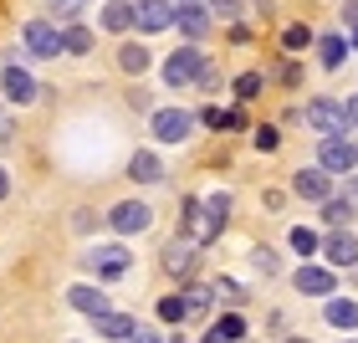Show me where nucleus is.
I'll return each mask as SVG.
<instances>
[{
	"label": "nucleus",
	"mask_w": 358,
	"mask_h": 343,
	"mask_svg": "<svg viewBox=\"0 0 358 343\" xmlns=\"http://www.w3.org/2000/svg\"><path fill=\"white\" fill-rule=\"evenodd\" d=\"M194 128H200V113H189V108H149L154 144H189Z\"/></svg>",
	"instance_id": "f257e3e1"
},
{
	"label": "nucleus",
	"mask_w": 358,
	"mask_h": 343,
	"mask_svg": "<svg viewBox=\"0 0 358 343\" xmlns=\"http://www.w3.org/2000/svg\"><path fill=\"white\" fill-rule=\"evenodd\" d=\"M83 267L97 276V282H118V276H128V272H134V256H128V246H123V241H97V246H87Z\"/></svg>",
	"instance_id": "f03ea898"
},
{
	"label": "nucleus",
	"mask_w": 358,
	"mask_h": 343,
	"mask_svg": "<svg viewBox=\"0 0 358 343\" xmlns=\"http://www.w3.org/2000/svg\"><path fill=\"white\" fill-rule=\"evenodd\" d=\"M200 67H205V46L200 41H185V46H174V52L164 57L159 77H164V88H194Z\"/></svg>",
	"instance_id": "7ed1b4c3"
},
{
	"label": "nucleus",
	"mask_w": 358,
	"mask_h": 343,
	"mask_svg": "<svg viewBox=\"0 0 358 343\" xmlns=\"http://www.w3.org/2000/svg\"><path fill=\"white\" fill-rule=\"evenodd\" d=\"M302 123L313 128L317 139H322V134H348V113H343V103H338V97H328V92L307 97V108H302Z\"/></svg>",
	"instance_id": "20e7f679"
},
{
	"label": "nucleus",
	"mask_w": 358,
	"mask_h": 343,
	"mask_svg": "<svg viewBox=\"0 0 358 343\" xmlns=\"http://www.w3.org/2000/svg\"><path fill=\"white\" fill-rule=\"evenodd\" d=\"M103 220H108L113 236H143V231L154 225V205H149V200H118Z\"/></svg>",
	"instance_id": "39448f33"
},
{
	"label": "nucleus",
	"mask_w": 358,
	"mask_h": 343,
	"mask_svg": "<svg viewBox=\"0 0 358 343\" xmlns=\"http://www.w3.org/2000/svg\"><path fill=\"white\" fill-rule=\"evenodd\" d=\"M317 164L328 174H353L358 169V144L348 134H322L317 139Z\"/></svg>",
	"instance_id": "423d86ee"
},
{
	"label": "nucleus",
	"mask_w": 358,
	"mask_h": 343,
	"mask_svg": "<svg viewBox=\"0 0 358 343\" xmlns=\"http://www.w3.org/2000/svg\"><path fill=\"white\" fill-rule=\"evenodd\" d=\"M21 46H26V57H36V62H57L62 57V26L57 21H26Z\"/></svg>",
	"instance_id": "0eeeda50"
},
{
	"label": "nucleus",
	"mask_w": 358,
	"mask_h": 343,
	"mask_svg": "<svg viewBox=\"0 0 358 343\" xmlns=\"http://www.w3.org/2000/svg\"><path fill=\"white\" fill-rule=\"evenodd\" d=\"M220 231H225V220L200 200V195H189L185 200V236L200 241V246H210V241H220Z\"/></svg>",
	"instance_id": "6e6552de"
},
{
	"label": "nucleus",
	"mask_w": 358,
	"mask_h": 343,
	"mask_svg": "<svg viewBox=\"0 0 358 343\" xmlns=\"http://www.w3.org/2000/svg\"><path fill=\"white\" fill-rule=\"evenodd\" d=\"M174 26L185 41H205L215 31V15H210L205 0H174Z\"/></svg>",
	"instance_id": "1a4fd4ad"
},
{
	"label": "nucleus",
	"mask_w": 358,
	"mask_h": 343,
	"mask_svg": "<svg viewBox=\"0 0 358 343\" xmlns=\"http://www.w3.org/2000/svg\"><path fill=\"white\" fill-rule=\"evenodd\" d=\"M0 97H6V103H15V108H31V103L41 97V83H36L26 67L6 62V67H0Z\"/></svg>",
	"instance_id": "9d476101"
},
{
	"label": "nucleus",
	"mask_w": 358,
	"mask_h": 343,
	"mask_svg": "<svg viewBox=\"0 0 358 343\" xmlns=\"http://www.w3.org/2000/svg\"><path fill=\"white\" fill-rule=\"evenodd\" d=\"M333 179H338V174H328L322 164H302V169H292V195L307 200V205H322V200L333 195Z\"/></svg>",
	"instance_id": "9b49d317"
},
{
	"label": "nucleus",
	"mask_w": 358,
	"mask_h": 343,
	"mask_svg": "<svg viewBox=\"0 0 358 343\" xmlns=\"http://www.w3.org/2000/svg\"><path fill=\"white\" fill-rule=\"evenodd\" d=\"M194 261H200V241H189L185 231H179L169 246H164V256H159V267H164L169 276H179V282H189V276H194Z\"/></svg>",
	"instance_id": "f8f14e48"
},
{
	"label": "nucleus",
	"mask_w": 358,
	"mask_h": 343,
	"mask_svg": "<svg viewBox=\"0 0 358 343\" xmlns=\"http://www.w3.org/2000/svg\"><path fill=\"white\" fill-rule=\"evenodd\" d=\"M322 261H328L333 272H348V267H358V236L348 231V225H333V236L322 241Z\"/></svg>",
	"instance_id": "ddd939ff"
},
{
	"label": "nucleus",
	"mask_w": 358,
	"mask_h": 343,
	"mask_svg": "<svg viewBox=\"0 0 358 343\" xmlns=\"http://www.w3.org/2000/svg\"><path fill=\"white\" fill-rule=\"evenodd\" d=\"M292 287H297L302 298H328V292H338V272H333V267H313V261H302V267L292 272Z\"/></svg>",
	"instance_id": "4468645a"
},
{
	"label": "nucleus",
	"mask_w": 358,
	"mask_h": 343,
	"mask_svg": "<svg viewBox=\"0 0 358 343\" xmlns=\"http://www.w3.org/2000/svg\"><path fill=\"white\" fill-rule=\"evenodd\" d=\"M169 26H174V0H138L134 6V31H143V36H159Z\"/></svg>",
	"instance_id": "2eb2a0df"
},
{
	"label": "nucleus",
	"mask_w": 358,
	"mask_h": 343,
	"mask_svg": "<svg viewBox=\"0 0 358 343\" xmlns=\"http://www.w3.org/2000/svg\"><path fill=\"white\" fill-rule=\"evenodd\" d=\"M67 302H72V313H83V318H97V313H108L113 307V298L103 292V282H77V287H67Z\"/></svg>",
	"instance_id": "dca6fc26"
},
{
	"label": "nucleus",
	"mask_w": 358,
	"mask_h": 343,
	"mask_svg": "<svg viewBox=\"0 0 358 343\" xmlns=\"http://www.w3.org/2000/svg\"><path fill=\"white\" fill-rule=\"evenodd\" d=\"M92 323V333L97 338H138V318H128V313H118V307H108V313H97V318H87Z\"/></svg>",
	"instance_id": "f3484780"
},
{
	"label": "nucleus",
	"mask_w": 358,
	"mask_h": 343,
	"mask_svg": "<svg viewBox=\"0 0 358 343\" xmlns=\"http://www.w3.org/2000/svg\"><path fill=\"white\" fill-rule=\"evenodd\" d=\"M322 323H328V328L353 333V328H358V302H353V298H338V292H328V298H322Z\"/></svg>",
	"instance_id": "a211bd4d"
},
{
	"label": "nucleus",
	"mask_w": 358,
	"mask_h": 343,
	"mask_svg": "<svg viewBox=\"0 0 358 343\" xmlns=\"http://www.w3.org/2000/svg\"><path fill=\"white\" fill-rule=\"evenodd\" d=\"M313 52H317V62H322L328 72H338V67L348 62V52H353V46H348V36H343V31H322V36L313 41Z\"/></svg>",
	"instance_id": "6ab92c4d"
},
{
	"label": "nucleus",
	"mask_w": 358,
	"mask_h": 343,
	"mask_svg": "<svg viewBox=\"0 0 358 343\" xmlns=\"http://www.w3.org/2000/svg\"><path fill=\"white\" fill-rule=\"evenodd\" d=\"M179 292H185V323L210 318V307H215V287H210V282H185Z\"/></svg>",
	"instance_id": "aec40b11"
},
{
	"label": "nucleus",
	"mask_w": 358,
	"mask_h": 343,
	"mask_svg": "<svg viewBox=\"0 0 358 343\" xmlns=\"http://www.w3.org/2000/svg\"><path fill=\"white\" fill-rule=\"evenodd\" d=\"M128 179H134V185H164V159L154 149H138L128 159Z\"/></svg>",
	"instance_id": "412c9836"
},
{
	"label": "nucleus",
	"mask_w": 358,
	"mask_h": 343,
	"mask_svg": "<svg viewBox=\"0 0 358 343\" xmlns=\"http://www.w3.org/2000/svg\"><path fill=\"white\" fill-rule=\"evenodd\" d=\"M92 46H97L92 26H83V21H62V57H87Z\"/></svg>",
	"instance_id": "4be33fe9"
},
{
	"label": "nucleus",
	"mask_w": 358,
	"mask_h": 343,
	"mask_svg": "<svg viewBox=\"0 0 358 343\" xmlns=\"http://www.w3.org/2000/svg\"><path fill=\"white\" fill-rule=\"evenodd\" d=\"M200 123H205V128H231V134H241V128H246V134H251L246 103H241V108H215V103H210V108L200 113Z\"/></svg>",
	"instance_id": "5701e85b"
},
{
	"label": "nucleus",
	"mask_w": 358,
	"mask_h": 343,
	"mask_svg": "<svg viewBox=\"0 0 358 343\" xmlns=\"http://www.w3.org/2000/svg\"><path fill=\"white\" fill-rule=\"evenodd\" d=\"M118 67H123L128 77H143V72L154 67V52H149L143 41H118Z\"/></svg>",
	"instance_id": "b1692460"
},
{
	"label": "nucleus",
	"mask_w": 358,
	"mask_h": 343,
	"mask_svg": "<svg viewBox=\"0 0 358 343\" xmlns=\"http://www.w3.org/2000/svg\"><path fill=\"white\" fill-rule=\"evenodd\" d=\"M205 338L210 343H241V338H246V318H241V313H220L215 323H210Z\"/></svg>",
	"instance_id": "393cba45"
},
{
	"label": "nucleus",
	"mask_w": 358,
	"mask_h": 343,
	"mask_svg": "<svg viewBox=\"0 0 358 343\" xmlns=\"http://www.w3.org/2000/svg\"><path fill=\"white\" fill-rule=\"evenodd\" d=\"M103 31H113V36L134 31V0H108L103 6Z\"/></svg>",
	"instance_id": "a878e982"
},
{
	"label": "nucleus",
	"mask_w": 358,
	"mask_h": 343,
	"mask_svg": "<svg viewBox=\"0 0 358 343\" xmlns=\"http://www.w3.org/2000/svg\"><path fill=\"white\" fill-rule=\"evenodd\" d=\"M313 41H317V31H313V26H302V21H292V26L282 31V52H287V57H302Z\"/></svg>",
	"instance_id": "bb28decb"
},
{
	"label": "nucleus",
	"mask_w": 358,
	"mask_h": 343,
	"mask_svg": "<svg viewBox=\"0 0 358 343\" xmlns=\"http://www.w3.org/2000/svg\"><path fill=\"white\" fill-rule=\"evenodd\" d=\"M358 216V205L348 200V195H343V200H338V195H328V200H322V225H328V231H333V225H348Z\"/></svg>",
	"instance_id": "cd10ccee"
},
{
	"label": "nucleus",
	"mask_w": 358,
	"mask_h": 343,
	"mask_svg": "<svg viewBox=\"0 0 358 343\" xmlns=\"http://www.w3.org/2000/svg\"><path fill=\"white\" fill-rule=\"evenodd\" d=\"M231 88H236V103H256V97L266 92V72H256V67H251V72H241Z\"/></svg>",
	"instance_id": "c85d7f7f"
},
{
	"label": "nucleus",
	"mask_w": 358,
	"mask_h": 343,
	"mask_svg": "<svg viewBox=\"0 0 358 343\" xmlns=\"http://www.w3.org/2000/svg\"><path fill=\"white\" fill-rule=\"evenodd\" d=\"M159 323H164V328H185V292H169V298H159Z\"/></svg>",
	"instance_id": "c756f323"
},
{
	"label": "nucleus",
	"mask_w": 358,
	"mask_h": 343,
	"mask_svg": "<svg viewBox=\"0 0 358 343\" xmlns=\"http://www.w3.org/2000/svg\"><path fill=\"white\" fill-rule=\"evenodd\" d=\"M210 287H215V298H220V302H231V307H246V302H251V292L241 287L236 276H215Z\"/></svg>",
	"instance_id": "7c9ffc66"
},
{
	"label": "nucleus",
	"mask_w": 358,
	"mask_h": 343,
	"mask_svg": "<svg viewBox=\"0 0 358 343\" xmlns=\"http://www.w3.org/2000/svg\"><path fill=\"white\" fill-rule=\"evenodd\" d=\"M287 246L297 251V256H317L322 241H317V231H307V225H292V231H287Z\"/></svg>",
	"instance_id": "2f4dec72"
},
{
	"label": "nucleus",
	"mask_w": 358,
	"mask_h": 343,
	"mask_svg": "<svg viewBox=\"0 0 358 343\" xmlns=\"http://www.w3.org/2000/svg\"><path fill=\"white\" fill-rule=\"evenodd\" d=\"M251 144L262 154H276V149H282V128H276V123H256L251 128Z\"/></svg>",
	"instance_id": "473e14b6"
},
{
	"label": "nucleus",
	"mask_w": 358,
	"mask_h": 343,
	"mask_svg": "<svg viewBox=\"0 0 358 343\" xmlns=\"http://www.w3.org/2000/svg\"><path fill=\"white\" fill-rule=\"evenodd\" d=\"M205 6H210V15L225 21V26H236L241 15H246V0H205Z\"/></svg>",
	"instance_id": "72a5a7b5"
},
{
	"label": "nucleus",
	"mask_w": 358,
	"mask_h": 343,
	"mask_svg": "<svg viewBox=\"0 0 358 343\" xmlns=\"http://www.w3.org/2000/svg\"><path fill=\"white\" fill-rule=\"evenodd\" d=\"M194 88H200L205 97H215V92L225 88V72H220V67H215V62H210V57H205V67H200V77H194Z\"/></svg>",
	"instance_id": "f704fd0d"
},
{
	"label": "nucleus",
	"mask_w": 358,
	"mask_h": 343,
	"mask_svg": "<svg viewBox=\"0 0 358 343\" xmlns=\"http://www.w3.org/2000/svg\"><path fill=\"white\" fill-rule=\"evenodd\" d=\"M251 267L262 272V276H276V272H282V261H276L271 246H251Z\"/></svg>",
	"instance_id": "c9c22d12"
},
{
	"label": "nucleus",
	"mask_w": 358,
	"mask_h": 343,
	"mask_svg": "<svg viewBox=\"0 0 358 343\" xmlns=\"http://www.w3.org/2000/svg\"><path fill=\"white\" fill-rule=\"evenodd\" d=\"M52 6V21L62 26V21H77V0H46Z\"/></svg>",
	"instance_id": "e433bc0d"
},
{
	"label": "nucleus",
	"mask_w": 358,
	"mask_h": 343,
	"mask_svg": "<svg viewBox=\"0 0 358 343\" xmlns=\"http://www.w3.org/2000/svg\"><path fill=\"white\" fill-rule=\"evenodd\" d=\"M205 205L215 210L220 220H231V195H225V190H215V195H205Z\"/></svg>",
	"instance_id": "4c0bfd02"
},
{
	"label": "nucleus",
	"mask_w": 358,
	"mask_h": 343,
	"mask_svg": "<svg viewBox=\"0 0 358 343\" xmlns=\"http://www.w3.org/2000/svg\"><path fill=\"white\" fill-rule=\"evenodd\" d=\"M10 144H15V123H10V113H6V108H0V154H6V149H10Z\"/></svg>",
	"instance_id": "58836bf2"
},
{
	"label": "nucleus",
	"mask_w": 358,
	"mask_h": 343,
	"mask_svg": "<svg viewBox=\"0 0 358 343\" xmlns=\"http://www.w3.org/2000/svg\"><path fill=\"white\" fill-rule=\"evenodd\" d=\"M302 83V67H297V57H287L282 62V88H297Z\"/></svg>",
	"instance_id": "ea45409f"
},
{
	"label": "nucleus",
	"mask_w": 358,
	"mask_h": 343,
	"mask_svg": "<svg viewBox=\"0 0 358 343\" xmlns=\"http://www.w3.org/2000/svg\"><path fill=\"white\" fill-rule=\"evenodd\" d=\"M338 21H343L348 31H358V0H343V6H338Z\"/></svg>",
	"instance_id": "a19ab883"
},
{
	"label": "nucleus",
	"mask_w": 358,
	"mask_h": 343,
	"mask_svg": "<svg viewBox=\"0 0 358 343\" xmlns=\"http://www.w3.org/2000/svg\"><path fill=\"white\" fill-rule=\"evenodd\" d=\"M128 108H134V113H149V92L134 88V92H128Z\"/></svg>",
	"instance_id": "79ce46f5"
},
{
	"label": "nucleus",
	"mask_w": 358,
	"mask_h": 343,
	"mask_svg": "<svg viewBox=\"0 0 358 343\" xmlns=\"http://www.w3.org/2000/svg\"><path fill=\"white\" fill-rule=\"evenodd\" d=\"M343 113H348V134H358V92L343 103Z\"/></svg>",
	"instance_id": "37998d69"
},
{
	"label": "nucleus",
	"mask_w": 358,
	"mask_h": 343,
	"mask_svg": "<svg viewBox=\"0 0 358 343\" xmlns=\"http://www.w3.org/2000/svg\"><path fill=\"white\" fill-rule=\"evenodd\" d=\"M343 195H348V200L358 205V169H353V174H343Z\"/></svg>",
	"instance_id": "c03bdc74"
},
{
	"label": "nucleus",
	"mask_w": 358,
	"mask_h": 343,
	"mask_svg": "<svg viewBox=\"0 0 358 343\" xmlns=\"http://www.w3.org/2000/svg\"><path fill=\"white\" fill-rule=\"evenodd\" d=\"M6 195H10V169L0 164V200H6Z\"/></svg>",
	"instance_id": "a18cd8bd"
},
{
	"label": "nucleus",
	"mask_w": 358,
	"mask_h": 343,
	"mask_svg": "<svg viewBox=\"0 0 358 343\" xmlns=\"http://www.w3.org/2000/svg\"><path fill=\"white\" fill-rule=\"evenodd\" d=\"M348 46H353V52H358V31H353V36H348Z\"/></svg>",
	"instance_id": "49530a36"
}]
</instances>
